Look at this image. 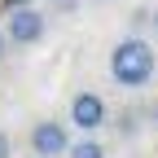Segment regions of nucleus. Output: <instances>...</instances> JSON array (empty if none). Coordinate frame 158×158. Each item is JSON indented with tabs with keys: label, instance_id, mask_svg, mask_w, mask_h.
<instances>
[{
	"label": "nucleus",
	"instance_id": "obj_5",
	"mask_svg": "<svg viewBox=\"0 0 158 158\" xmlns=\"http://www.w3.org/2000/svg\"><path fill=\"white\" fill-rule=\"evenodd\" d=\"M66 158H106V149H101V145H97L92 136H88V141H75Z\"/></svg>",
	"mask_w": 158,
	"mask_h": 158
},
{
	"label": "nucleus",
	"instance_id": "obj_9",
	"mask_svg": "<svg viewBox=\"0 0 158 158\" xmlns=\"http://www.w3.org/2000/svg\"><path fill=\"white\" fill-rule=\"evenodd\" d=\"M0 158H13V145H9V136L0 132Z\"/></svg>",
	"mask_w": 158,
	"mask_h": 158
},
{
	"label": "nucleus",
	"instance_id": "obj_10",
	"mask_svg": "<svg viewBox=\"0 0 158 158\" xmlns=\"http://www.w3.org/2000/svg\"><path fill=\"white\" fill-rule=\"evenodd\" d=\"M154 31H158V9H154Z\"/></svg>",
	"mask_w": 158,
	"mask_h": 158
},
{
	"label": "nucleus",
	"instance_id": "obj_6",
	"mask_svg": "<svg viewBox=\"0 0 158 158\" xmlns=\"http://www.w3.org/2000/svg\"><path fill=\"white\" fill-rule=\"evenodd\" d=\"M79 0H48V13H75Z\"/></svg>",
	"mask_w": 158,
	"mask_h": 158
},
{
	"label": "nucleus",
	"instance_id": "obj_3",
	"mask_svg": "<svg viewBox=\"0 0 158 158\" xmlns=\"http://www.w3.org/2000/svg\"><path fill=\"white\" fill-rule=\"evenodd\" d=\"M5 31H9L13 44H40V40H44V31H48V18L40 13L35 5H31V9H13L9 22H5Z\"/></svg>",
	"mask_w": 158,
	"mask_h": 158
},
{
	"label": "nucleus",
	"instance_id": "obj_4",
	"mask_svg": "<svg viewBox=\"0 0 158 158\" xmlns=\"http://www.w3.org/2000/svg\"><path fill=\"white\" fill-rule=\"evenodd\" d=\"M70 123L79 132H97V127L106 123V101L97 92H75L70 97Z\"/></svg>",
	"mask_w": 158,
	"mask_h": 158
},
{
	"label": "nucleus",
	"instance_id": "obj_2",
	"mask_svg": "<svg viewBox=\"0 0 158 158\" xmlns=\"http://www.w3.org/2000/svg\"><path fill=\"white\" fill-rule=\"evenodd\" d=\"M31 149H35V158H62V154H70L66 123H57V118H40V123L31 127Z\"/></svg>",
	"mask_w": 158,
	"mask_h": 158
},
{
	"label": "nucleus",
	"instance_id": "obj_1",
	"mask_svg": "<svg viewBox=\"0 0 158 158\" xmlns=\"http://www.w3.org/2000/svg\"><path fill=\"white\" fill-rule=\"evenodd\" d=\"M110 75L118 88H145L154 79V48L141 35H127L110 48Z\"/></svg>",
	"mask_w": 158,
	"mask_h": 158
},
{
	"label": "nucleus",
	"instance_id": "obj_7",
	"mask_svg": "<svg viewBox=\"0 0 158 158\" xmlns=\"http://www.w3.org/2000/svg\"><path fill=\"white\" fill-rule=\"evenodd\" d=\"M9 44H13V40H9V31L0 27V62H5V57H9Z\"/></svg>",
	"mask_w": 158,
	"mask_h": 158
},
{
	"label": "nucleus",
	"instance_id": "obj_8",
	"mask_svg": "<svg viewBox=\"0 0 158 158\" xmlns=\"http://www.w3.org/2000/svg\"><path fill=\"white\" fill-rule=\"evenodd\" d=\"M31 5H35V0H5V9H9V13H13V9H31Z\"/></svg>",
	"mask_w": 158,
	"mask_h": 158
}]
</instances>
